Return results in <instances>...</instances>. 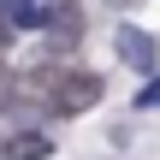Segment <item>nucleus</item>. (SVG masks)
<instances>
[{
	"mask_svg": "<svg viewBox=\"0 0 160 160\" xmlns=\"http://www.w3.org/2000/svg\"><path fill=\"white\" fill-rule=\"evenodd\" d=\"M95 101H101V77H95V71H65V77H53V83H48V107H53L59 119L89 113Z\"/></svg>",
	"mask_w": 160,
	"mask_h": 160,
	"instance_id": "1",
	"label": "nucleus"
},
{
	"mask_svg": "<svg viewBox=\"0 0 160 160\" xmlns=\"http://www.w3.org/2000/svg\"><path fill=\"white\" fill-rule=\"evenodd\" d=\"M119 59H125V65H137L142 77H154V59H160V42L148 36V30H137V24H125V30H119Z\"/></svg>",
	"mask_w": 160,
	"mask_h": 160,
	"instance_id": "2",
	"label": "nucleus"
},
{
	"mask_svg": "<svg viewBox=\"0 0 160 160\" xmlns=\"http://www.w3.org/2000/svg\"><path fill=\"white\" fill-rule=\"evenodd\" d=\"M48 36H53V48H71V42L83 36V6H77V0H59V6L48 12Z\"/></svg>",
	"mask_w": 160,
	"mask_h": 160,
	"instance_id": "3",
	"label": "nucleus"
},
{
	"mask_svg": "<svg viewBox=\"0 0 160 160\" xmlns=\"http://www.w3.org/2000/svg\"><path fill=\"white\" fill-rule=\"evenodd\" d=\"M48 12H53V6H42V0H6V18H12L18 30H30V24H48Z\"/></svg>",
	"mask_w": 160,
	"mask_h": 160,
	"instance_id": "4",
	"label": "nucleus"
},
{
	"mask_svg": "<svg viewBox=\"0 0 160 160\" xmlns=\"http://www.w3.org/2000/svg\"><path fill=\"white\" fill-rule=\"evenodd\" d=\"M48 154H53V137H36V131L6 148V160H48Z\"/></svg>",
	"mask_w": 160,
	"mask_h": 160,
	"instance_id": "5",
	"label": "nucleus"
},
{
	"mask_svg": "<svg viewBox=\"0 0 160 160\" xmlns=\"http://www.w3.org/2000/svg\"><path fill=\"white\" fill-rule=\"evenodd\" d=\"M137 107H142V113H148V107H160V77H148V83L137 89Z\"/></svg>",
	"mask_w": 160,
	"mask_h": 160,
	"instance_id": "6",
	"label": "nucleus"
}]
</instances>
